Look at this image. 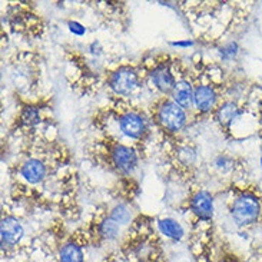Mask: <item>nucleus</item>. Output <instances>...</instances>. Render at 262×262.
I'll return each instance as SVG.
<instances>
[{"instance_id": "obj_1", "label": "nucleus", "mask_w": 262, "mask_h": 262, "mask_svg": "<svg viewBox=\"0 0 262 262\" xmlns=\"http://www.w3.org/2000/svg\"><path fill=\"white\" fill-rule=\"evenodd\" d=\"M262 212L261 201L254 193H242L231 206V216L236 225L248 227L259 220Z\"/></svg>"}, {"instance_id": "obj_2", "label": "nucleus", "mask_w": 262, "mask_h": 262, "mask_svg": "<svg viewBox=\"0 0 262 262\" xmlns=\"http://www.w3.org/2000/svg\"><path fill=\"white\" fill-rule=\"evenodd\" d=\"M156 122L161 128L169 132H178L186 122L184 109L173 100H163L156 112Z\"/></svg>"}, {"instance_id": "obj_3", "label": "nucleus", "mask_w": 262, "mask_h": 262, "mask_svg": "<svg viewBox=\"0 0 262 262\" xmlns=\"http://www.w3.org/2000/svg\"><path fill=\"white\" fill-rule=\"evenodd\" d=\"M109 83L118 95H129L138 86V75L130 68H121L112 73Z\"/></svg>"}, {"instance_id": "obj_4", "label": "nucleus", "mask_w": 262, "mask_h": 262, "mask_svg": "<svg viewBox=\"0 0 262 262\" xmlns=\"http://www.w3.org/2000/svg\"><path fill=\"white\" fill-rule=\"evenodd\" d=\"M111 158H112V163L115 168L122 173L134 172L136 163H138V158H136L134 149L123 146V145L114 146V149L111 150Z\"/></svg>"}, {"instance_id": "obj_5", "label": "nucleus", "mask_w": 262, "mask_h": 262, "mask_svg": "<svg viewBox=\"0 0 262 262\" xmlns=\"http://www.w3.org/2000/svg\"><path fill=\"white\" fill-rule=\"evenodd\" d=\"M121 129L123 134L134 138V139H139L146 132V122L142 118L141 115L129 112V114L123 115L119 121Z\"/></svg>"}, {"instance_id": "obj_6", "label": "nucleus", "mask_w": 262, "mask_h": 262, "mask_svg": "<svg viewBox=\"0 0 262 262\" xmlns=\"http://www.w3.org/2000/svg\"><path fill=\"white\" fill-rule=\"evenodd\" d=\"M191 209L199 220L209 221L213 215V199L206 191L198 192L191 201Z\"/></svg>"}, {"instance_id": "obj_7", "label": "nucleus", "mask_w": 262, "mask_h": 262, "mask_svg": "<svg viewBox=\"0 0 262 262\" xmlns=\"http://www.w3.org/2000/svg\"><path fill=\"white\" fill-rule=\"evenodd\" d=\"M0 234H2V244L3 245H14L20 241V238L23 236V227L16 218L6 216L2 220Z\"/></svg>"}, {"instance_id": "obj_8", "label": "nucleus", "mask_w": 262, "mask_h": 262, "mask_svg": "<svg viewBox=\"0 0 262 262\" xmlns=\"http://www.w3.org/2000/svg\"><path fill=\"white\" fill-rule=\"evenodd\" d=\"M193 102L201 112H208L215 106L216 102V92L213 91L212 86H198L195 89V95H193Z\"/></svg>"}, {"instance_id": "obj_9", "label": "nucleus", "mask_w": 262, "mask_h": 262, "mask_svg": "<svg viewBox=\"0 0 262 262\" xmlns=\"http://www.w3.org/2000/svg\"><path fill=\"white\" fill-rule=\"evenodd\" d=\"M152 80L155 86L163 93H169L173 91L177 85L173 75L170 73L168 66H158L155 71L152 72Z\"/></svg>"}, {"instance_id": "obj_10", "label": "nucleus", "mask_w": 262, "mask_h": 262, "mask_svg": "<svg viewBox=\"0 0 262 262\" xmlns=\"http://www.w3.org/2000/svg\"><path fill=\"white\" fill-rule=\"evenodd\" d=\"M193 95H195V91L192 89L191 83L186 82V80L177 82V85H175L173 91H172L173 102H177L178 105L182 107V109L192 106V103H193Z\"/></svg>"}, {"instance_id": "obj_11", "label": "nucleus", "mask_w": 262, "mask_h": 262, "mask_svg": "<svg viewBox=\"0 0 262 262\" xmlns=\"http://www.w3.org/2000/svg\"><path fill=\"white\" fill-rule=\"evenodd\" d=\"M21 177L25 178L30 184H39L42 182L46 175V168L40 161L37 159H29L28 162L21 166Z\"/></svg>"}, {"instance_id": "obj_12", "label": "nucleus", "mask_w": 262, "mask_h": 262, "mask_svg": "<svg viewBox=\"0 0 262 262\" xmlns=\"http://www.w3.org/2000/svg\"><path fill=\"white\" fill-rule=\"evenodd\" d=\"M159 229L165 236H168L170 239H175L179 241L182 236H184V228L181 227V224L177 222L175 220H170V218H165L158 222Z\"/></svg>"}, {"instance_id": "obj_13", "label": "nucleus", "mask_w": 262, "mask_h": 262, "mask_svg": "<svg viewBox=\"0 0 262 262\" xmlns=\"http://www.w3.org/2000/svg\"><path fill=\"white\" fill-rule=\"evenodd\" d=\"M59 258H60V262H83L85 255H83V251L78 244L68 242L60 249Z\"/></svg>"}, {"instance_id": "obj_14", "label": "nucleus", "mask_w": 262, "mask_h": 262, "mask_svg": "<svg viewBox=\"0 0 262 262\" xmlns=\"http://www.w3.org/2000/svg\"><path fill=\"white\" fill-rule=\"evenodd\" d=\"M241 115V111L236 107L234 102H228V103H224L222 106L218 109V119H220L221 123L224 125H228L231 122L234 121L235 118H238Z\"/></svg>"}, {"instance_id": "obj_15", "label": "nucleus", "mask_w": 262, "mask_h": 262, "mask_svg": "<svg viewBox=\"0 0 262 262\" xmlns=\"http://www.w3.org/2000/svg\"><path fill=\"white\" fill-rule=\"evenodd\" d=\"M119 234V224L112 218L102 221L99 225V235L103 239H115Z\"/></svg>"}, {"instance_id": "obj_16", "label": "nucleus", "mask_w": 262, "mask_h": 262, "mask_svg": "<svg viewBox=\"0 0 262 262\" xmlns=\"http://www.w3.org/2000/svg\"><path fill=\"white\" fill-rule=\"evenodd\" d=\"M111 218L116 221L118 224H126V222L129 221V218H130V212H129L126 206L119 205L115 208Z\"/></svg>"}, {"instance_id": "obj_17", "label": "nucleus", "mask_w": 262, "mask_h": 262, "mask_svg": "<svg viewBox=\"0 0 262 262\" xmlns=\"http://www.w3.org/2000/svg\"><path fill=\"white\" fill-rule=\"evenodd\" d=\"M236 53H238V45L236 43H228L225 48H222L221 50V55L224 59H234L236 56Z\"/></svg>"}, {"instance_id": "obj_18", "label": "nucleus", "mask_w": 262, "mask_h": 262, "mask_svg": "<svg viewBox=\"0 0 262 262\" xmlns=\"http://www.w3.org/2000/svg\"><path fill=\"white\" fill-rule=\"evenodd\" d=\"M69 30H71L72 33H75V35H78V36H82V35H85V32H86V29L80 25V23H78V21H69Z\"/></svg>"}, {"instance_id": "obj_19", "label": "nucleus", "mask_w": 262, "mask_h": 262, "mask_svg": "<svg viewBox=\"0 0 262 262\" xmlns=\"http://www.w3.org/2000/svg\"><path fill=\"white\" fill-rule=\"evenodd\" d=\"M23 119H25L26 123H36L37 119H39V115H37V112H36L35 109H28V111L25 112Z\"/></svg>"}, {"instance_id": "obj_20", "label": "nucleus", "mask_w": 262, "mask_h": 262, "mask_svg": "<svg viewBox=\"0 0 262 262\" xmlns=\"http://www.w3.org/2000/svg\"><path fill=\"white\" fill-rule=\"evenodd\" d=\"M218 262H242L236 255H232V254H225L224 256H221Z\"/></svg>"}, {"instance_id": "obj_21", "label": "nucleus", "mask_w": 262, "mask_h": 262, "mask_svg": "<svg viewBox=\"0 0 262 262\" xmlns=\"http://www.w3.org/2000/svg\"><path fill=\"white\" fill-rule=\"evenodd\" d=\"M173 46H191L192 42H175V43H172Z\"/></svg>"}, {"instance_id": "obj_22", "label": "nucleus", "mask_w": 262, "mask_h": 262, "mask_svg": "<svg viewBox=\"0 0 262 262\" xmlns=\"http://www.w3.org/2000/svg\"><path fill=\"white\" fill-rule=\"evenodd\" d=\"M261 163H262V159H261Z\"/></svg>"}]
</instances>
